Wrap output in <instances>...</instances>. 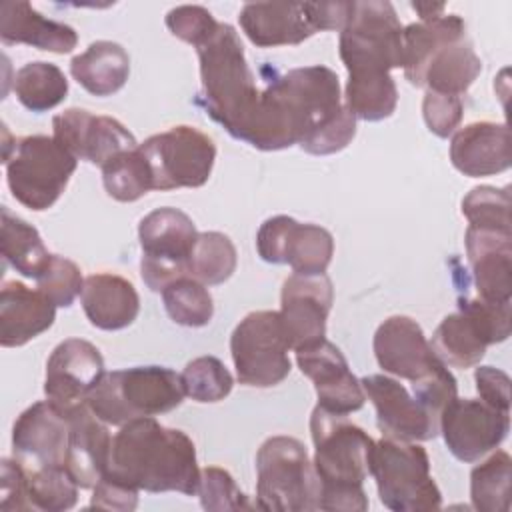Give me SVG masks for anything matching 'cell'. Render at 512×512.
<instances>
[{
    "instance_id": "1",
    "label": "cell",
    "mask_w": 512,
    "mask_h": 512,
    "mask_svg": "<svg viewBox=\"0 0 512 512\" xmlns=\"http://www.w3.org/2000/svg\"><path fill=\"white\" fill-rule=\"evenodd\" d=\"M340 82L326 66H302L268 80L248 138L256 150L274 152L302 144L342 110Z\"/></svg>"
},
{
    "instance_id": "2",
    "label": "cell",
    "mask_w": 512,
    "mask_h": 512,
    "mask_svg": "<svg viewBox=\"0 0 512 512\" xmlns=\"http://www.w3.org/2000/svg\"><path fill=\"white\" fill-rule=\"evenodd\" d=\"M106 474L144 492H180L196 496L200 468L192 438L140 416L120 426L110 446Z\"/></svg>"
},
{
    "instance_id": "3",
    "label": "cell",
    "mask_w": 512,
    "mask_h": 512,
    "mask_svg": "<svg viewBox=\"0 0 512 512\" xmlns=\"http://www.w3.org/2000/svg\"><path fill=\"white\" fill-rule=\"evenodd\" d=\"M310 436L312 464L320 480L318 510H368L364 480L370 476L372 436L344 414L328 412L318 404L310 416Z\"/></svg>"
},
{
    "instance_id": "4",
    "label": "cell",
    "mask_w": 512,
    "mask_h": 512,
    "mask_svg": "<svg viewBox=\"0 0 512 512\" xmlns=\"http://www.w3.org/2000/svg\"><path fill=\"white\" fill-rule=\"evenodd\" d=\"M196 52L202 80L198 102L232 138L244 142L256 118L262 90L246 62L238 32L220 22L218 30Z\"/></svg>"
},
{
    "instance_id": "5",
    "label": "cell",
    "mask_w": 512,
    "mask_h": 512,
    "mask_svg": "<svg viewBox=\"0 0 512 512\" xmlns=\"http://www.w3.org/2000/svg\"><path fill=\"white\" fill-rule=\"evenodd\" d=\"M184 396L182 378L172 368L134 366L104 372L86 396V404L102 422L122 426L140 416L172 412Z\"/></svg>"
},
{
    "instance_id": "6",
    "label": "cell",
    "mask_w": 512,
    "mask_h": 512,
    "mask_svg": "<svg viewBox=\"0 0 512 512\" xmlns=\"http://www.w3.org/2000/svg\"><path fill=\"white\" fill-rule=\"evenodd\" d=\"M320 480L306 446L292 436H270L256 452V508L318 510Z\"/></svg>"
},
{
    "instance_id": "7",
    "label": "cell",
    "mask_w": 512,
    "mask_h": 512,
    "mask_svg": "<svg viewBox=\"0 0 512 512\" xmlns=\"http://www.w3.org/2000/svg\"><path fill=\"white\" fill-rule=\"evenodd\" d=\"M6 182L12 196L34 212L48 210L66 190L78 158L54 136L32 134L4 142Z\"/></svg>"
},
{
    "instance_id": "8",
    "label": "cell",
    "mask_w": 512,
    "mask_h": 512,
    "mask_svg": "<svg viewBox=\"0 0 512 512\" xmlns=\"http://www.w3.org/2000/svg\"><path fill=\"white\" fill-rule=\"evenodd\" d=\"M370 476L388 510L428 512L442 506L440 488L430 476L428 452L412 440L384 436L374 442Z\"/></svg>"
},
{
    "instance_id": "9",
    "label": "cell",
    "mask_w": 512,
    "mask_h": 512,
    "mask_svg": "<svg viewBox=\"0 0 512 512\" xmlns=\"http://www.w3.org/2000/svg\"><path fill=\"white\" fill-rule=\"evenodd\" d=\"M402 30L396 10L386 0L354 2L340 30L338 52L348 76L390 74L402 68Z\"/></svg>"
},
{
    "instance_id": "10",
    "label": "cell",
    "mask_w": 512,
    "mask_h": 512,
    "mask_svg": "<svg viewBox=\"0 0 512 512\" xmlns=\"http://www.w3.org/2000/svg\"><path fill=\"white\" fill-rule=\"evenodd\" d=\"M152 176V190L200 188L208 182L214 160V140L194 126H172L140 144Z\"/></svg>"
},
{
    "instance_id": "11",
    "label": "cell",
    "mask_w": 512,
    "mask_h": 512,
    "mask_svg": "<svg viewBox=\"0 0 512 512\" xmlns=\"http://www.w3.org/2000/svg\"><path fill=\"white\" fill-rule=\"evenodd\" d=\"M288 338L278 310L246 314L230 336V354L236 378L244 386L272 388L292 370Z\"/></svg>"
},
{
    "instance_id": "12",
    "label": "cell",
    "mask_w": 512,
    "mask_h": 512,
    "mask_svg": "<svg viewBox=\"0 0 512 512\" xmlns=\"http://www.w3.org/2000/svg\"><path fill=\"white\" fill-rule=\"evenodd\" d=\"M196 238L198 230L192 218L172 206L156 208L140 220V274L152 292H162L170 282L188 276Z\"/></svg>"
},
{
    "instance_id": "13",
    "label": "cell",
    "mask_w": 512,
    "mask_h": 512,
    "mask_svg": "<svg viewBox=\"0 0 512 512\" xmlns=\"http://www.w3.org/2000/svg\"><path fill=\"white\" fill-rule=\"evenodd\" d=\"M256 250L264 262L288 264L296 274H326L334 256V238L318 224H302L278 214L258 228Z\"/></svg>"
},
{
    "instance_id": "14",
    "label": "cell",
    "mask_w": 512,
    "mask_h": 512,
    "mask_svg": "<svg viewBox=\"0 0 512 512\" xmlns=\"http://www.w3.org/2000/svg\"><path fill=\"white\" fill-rule=\"evenodd\" d=\"M510 430V412H502L480 398H454L440 414L438 434L460 462H478L496 450Z\"/></svg>"
},
{
    "instance_id": "15",
    "label": "cell",
    "mask_w": 512,
    "mask_h": 512,
    "mask_svg": "<svg viewBox=\"0 0 512 512\" xmlns=\"http://www.w3.org/2000/svg\"><path fill=\"white\" fill-rule=\"evenodd\" d=\"M334 288L326 274H292L282 284L280 320L290 350H300L326 338Z\"/></svg>"
},
{
    "instance_id": "16",
    "label": "cell",
    "mask_w": 512,
    "mask_h": 512,
    "mask_svg": "<svg viewBox=\"0 0 512 512\" xmlns=\"http://www.w3.org/2000/svg\"><path fill=\"white\" fill-rule=\"evenodd\" d=\"M52 136L78 160L104 166L120 152L138 146L134 134L112 116L68 108L52 118Z\"/></svg>"
},
{
    "instance_id": "17",
    "label": "cell",
    "mask_w": 512,
    "mask_h": 512,
    "mask_svg": "<svg viewBox=\"0 0 512 512\" xmlns=\"http://www.w3.org/2000/svg\"><path fill=\"white\" fill-rule=\"evenodd\" d=\"M296 364L314 384L318 406L334 414H352L366 402L360 380L352 374L344 354L330 340L296 350Z\"/></svg>"
},
{
    "instance_id": "18",
    "label": "cell",
    "mask_w": 512,
    "mask_h": 512,
    "mask_svg": "<svg viewBox=\"0 0 512 512\" xmlns=\"http://www.w3.org/2000/svg\"><path fill=\"white\" fill-rule=\"evenodd\" d=\"M104 372V358L92 342L68 338L48 356L44 394L62 410H70L86 402Z\"/></svg>"
},
{
    "instance_id": "19",
    "label": "cell",
    "mask_w": 512,
    "mask_h": 512,
    "mask_svg": "<svg viewBox=\"0 0 512 512\" xmlns=\"http://www.w3.org/2000/svg\"><path fill=\"white\" fill-rule=\"evenodd\" d=\"M68 432V410H62L48 398L34 402L14 422V458L20 460L26 468L64 466Z\"/></svg>"
},
{
    "instance_id": "20",
    "label": "cell",
    "mask_w": 512,
    "mask_h": 512,
    "mask_svg": "<svg viewBox=\"0 0 512 512\" xmlns=\"http://www.w3.org/2000/svg\"><path fill=\"white\" fill-rule=\"evenodd\" d=\"M360 384L366 398L376 408V422L382 436L412 442L438 436V424L398 380L384 374H370L364 376Z\"/></svg>"
},
{
    "instance_id": "21",
    "label": "cell",
    "mask_w": 512,
    "mask_h": 512,
    "mask_svg": "<svg viewBox=\"0 0 512 512\" xmlns=\"http://www.w3.org/2000/svg\"><path fill=\"white\" fill-rule=\"evenodd\" d=\"M372 348L384 372L410 382L420 380L442 364L420 324L410 316L386 318L374 334Z\"/></svg>"
},
{
    "instance_id": "22",
    "label": "cell",
    "mask_w": 512,
    "mask_h": 512,
    "mask_svg": "<svg viewBox=\"0 0 512 512\" xmlns=\"http://www.w3.org/2000/svg\"><path fill=\"white\" fill-rule=\"evenodd\" d=\"M466 256L478 298L502 304L512 298V232L468 226Z\"/></svg>"
},
{
    "instance_id": "23",
    "label": "cell",
    "mask_w": 512,
    "mask_h": 512,
    "mask_svg": "<svg viewBox=\"0 0 512 512\" xmlns=\"http://www.w3.org/2000/svg\"><path fill=\"white\" fill-rule=\"evenodd\" d=\"M70 432L64 468L80 490H90L102 478L110 460L112 436L88 404H78L68 410Z\"/></svg>"
},
{
    "instance_id": "24",
    "label": "cell",
    "mask_w": 512,
    "mask_h": 512,
    "mask_svg": "<svg viewBox=\"0 0 512 512\" xmlns=\"http://www.w3.org/2000/svg\"><path fill=\"white\" fill-rule=\"evenodd\" d=\"M452 166L470 178L494 176L510 168V128L496 122H472L450 140Z\"/></svg>"
},
{
    "instance_id": "25",
    "label": "cell",
    "mask_w": 512,
    "mask_h": 512,
    "mask_svg": "<svg viewBox=\"0 0 512 512\" xmlns=\"http://www.w3.org/2000/svg\"><path fill=\"white\" fill-rule=\"evenodd\" d=\"M238 20L246 38L258 48L296 46L316 34L306 2H248Z\"/></svg>"
},
{
    "instance_id": "26",
    "label": "cell",
    "mask_w": 512,
    "mask_h": 512,
    "mask_svg": "<svg viewBox=\"0 0 512 512\" xmlns=\"http://www.w3.org/2000/svg\"><path fill=\"white\" fill-rule=\"evenodd\" d=\"M56 320L54 302L38 288L6 280L0 290V344L18 348L46 332Z\"/></svg>"
},
{
    "instance_id": "27",
    "label": "cell",
    "mask_w": 512,
    "mask_h": 512,
    "mask_svg": "<svg viewBox=\"0 0 512 512\" xmlns=\"http://www.w3.org/2000/svg\"><path fill=\"white\" fill-rule=\"evenodd\" d=\"M0 40L6 46L28 44L38 50L68 54L78 44V34L64 22L50 20L24 0L0 4Z\"/></svg>"
},
{
    "instance_id": "28",
    "label": "cell",
    "mask_w": 512,
    "mask_h": 512,
    "mask_svg": "<svg viewBox=\"0 0 512 512\" xmlns=\"http://www.w3.org/2000/svg\"><path fill=\"white\" fill-rule=\"evenodd\" d=\"M80 302L90 324L106 332L130 326L140 312V298L134 284L110 272L86 276Z\"/></svg>"
},
{
    "instance_id": "29",
    "label": "cell",
    "mask_w": 512,
    "mask_h": 512,
    "mask_svg": "<svg viewBox=\"0 0 512 512\" xmlns=\"http://www.w3.org/2000/svg\"><path fill=\"white\" fill-rule=\"evenodd\" d=\"M466 36V24L458 14H440L420 20L402 30V70L406 80L420 88L432 56L446 44Z\"/></svg>"
},
{
    "instance_id": "30",
    "label": "cell",
    "mask_w": 512,
    "mask_h": 512,
    "mask_svg": "<svg viewBox=\"0 0 512 512\" xmlns=\"http://www.w3.org/2000/svg\"><path fill=\"white\" fill-rule=\"evenodd\" d=\"M70 74L88 94L112 96L130 76V56L118 42L96 40L70 60Z\"/></svg>"
},
{
    "instance_id": "31",
    "label": "cell",
    "mask_w": 512,
    "mask_h": 512,
    "mask_svg": "<svg viewBox=\"0 0 512 512\" xmlns=\"http://www.w3.org/2000/svg\"><path fill=\"white\" fill-rule=\"evenodd\" d=\"M482 72V60L474 52L468 36L442 46L424 72L426 90L460 96L474 84Z\"/></svg>"
},
{
    "instance_id": "32",
    "label": "cell",
    "mask_w": 512,
    "mask_h": 512,
    "mask_svg": "<svg viewBox=\"0 0 512 512\" xmlns=\"http://www.w3.org/2000/svg\"><path fill=\"white\" fill-rule=\"evenodd\" d=\"M430 346L446 366L466 370L480 364L490 344L480 326L466 312L458 310L442 318Z\"/></svg>"
},
{
    "instance_id": "33",
    "label": "cell",
    "mask_w": 512,
    "mask_h": 512,
    "mask_svg": "<svg viewBox=\"0 0 512 512\" xmlns=\"http://www.w3.org/2000/svg\"><path fill=\"white\" fill-rule=\"evenodd\" d=\"M0 230L4 262L10 264L18 274L38 280L48 270L54 256L44 246L38 230L12 214L6 206H2Z\"/></svg>"
},
{
    "instance_id": "34",
    "label": "cell",
    "mask_w": 512,
    "mask_h": 512,
    "mask_svg": "<svg viewBox=\"0 0 512 512\" xmlns=\"http://www.w3.org/2000/svg\"><path fill=\"white\" fill-rule=\"evenodd\" d=\"M12 88L26 110L40 114L64 102L68 94V80L56 64L36 60L24 64L14 74Z\"/></svg>"
},
{
    "instance_id": "35",
    "label": "cell",
    "mask_w": 512,
    "mask_h": 512,
    "mask_svg": "<svg viewBox=\"0 0 512 512\" xmlns=\"http://www.w3.org/2000/svg\"><path fill=\"white\" fill-rule=\"evenodd\" d=\"M512 458L506 450L492 452L470 472V502L478 512H508Z\"/></svg>"
},
{
    "instance_id": "36",
    "label": "cell",
    "mask_w": 512,
    "mask_h": 512,
    "mask_svg": "<svg viewBox=\"0 0 512 512\" xmlns=\"http://www.w3.org/2000/svg\"><path fill=\"white\" fill-rule=\"evenodd\" d=\"M344 104L358 120L378 122L390 118L398 104V88L390 74L348 76Z\"/></svg>"
},
{
    "instance_id": "37",
    "label": "cell",
    "mask_w": 512,
    "mask_h": 512,
    "mask_svg": "<svg viewBox=\"0 0 512 512\" xmlns=\"http://www.w3.org/2000/svg\"><path fill=\"white\" fill-rule=\"evenodd\" d=\"M238 252L234 242L216 230L198 232L192 256L188 260V276L204 286L224 284L236 270Z\"/></svg>"
},
{
    "instance_id": "38",
    "label": "cell",
    "mask_w": 512,
    "mask_h": 512,
    "mask_svg": "<svg viewBox=\"0 0 512 512\" xmlns=\"http://www.w3.org/2000/svg\"><path fill=\"white\" fill-rule=\"evenodd\" d=\"M106 194L118 202H136L152 190V176L140 144L120 152L102 166Z\"/></svg>"
},
{
    "instance_id": "39",
    "label": "cell",
    "mask_w": 512,
    "mask_h": 512,
    "mask_svg": "<svg viewBox=\"0 0 512 512\" xmlns=\"http://www.w3.org/2000/svg\"><path fill=\"white\" fill-rule=\"evenodd\" d=\"M26 490L30 510L64 512L74 508L80 488L64 466H40L26 468Z\"/></svg>"
},
{
    "instance_id": "40",
    "label": "cell",
    "mask_w": 512,
    "mask_h": 512,
    "mask_svg": "<svg viewBox=\"0 0 512 512\" xmlns=\"http://www.w3.org/2000/svg\"><path fill=\"white\" fill-rule=\"evenodd\" d=\"M162 302L170 320L186 328H202L214 316L210 290L190 276L170 282L162 290Z\"/></svg>"
},
{
    "instance_id": "41",
    "label": "cell",
    "mask_w": 512,
    "mask_h": 512,
    "mask_svg": "<svg viewBox=\"0 0 512 512\" xmlns=\"http://www.w3.org/2000/svg\"><path fill=\"white\" fill-rule=\"evenodd\" d=\"M180 378L186 396L202 404L224 400L234 386L230 370L216 356H198L190 360Z\"/></svg>"
},
{
    "instance_id": "42",
    "label": "cell",
    "mask_w": 512,
    "mask_h": 512,
    "mask_svg": "<svg viewBox=\"0 0 512 512\" xmlns=\"http://www.w3.org/2000/svg\"><path fill=\"white\" fill-rule=\"evenodd\" d=\"M510 188L476 186L462 200V214L474 228L512 232Z\"/></svg>"
},
{
    "instance_id": "43",
    "label": "cell",
    "mask_w": 512,
    "mask_h": 512,
    "mask_svg": "<svg viewBox=\"0 0 512 512\" xmlns=\"http://www.w3.org/2000/svg\"><path fill=\"white\" fill-rule=\"evenodd\" d=\"M204 510H244L256 508L248 496L236 486L232 474L220 466H206L200 470L198 492Z\"/></svg>"
},
{
    "instance_id": "44",
    "label": "cell",
    "mask_w": 512,
    "mask_h": 512,
    "mask_svg": "<svg viewBox=\"0 0 512 512\" xmlns=\"http://www.w3.org/2000/svg\"><path fill=\"white\" fill-rule=\"evenodd\" d=\"M36 288L48 296L56 308H68L76 296L82 294L84 278L72 260L54 254L48 270L36 280Z\"/></svg>"
},
{
    "instance_id": "45",
    "label": "cell",
    "mask_w": 512,
    "mask_h": 512,
    "mask_svg": "<svg viewBox=\"0 0 512 512\" xmlns=\"http://www.w3.org/2000/svg\"><path fill=\"white\" fill-rule=\"evenodd\" d=\"M412 396L438 424L442 410L458 396V384L448 366L442 362L432 372L412 382Z\"/></svg>"
},
{
    "instance_id": "46",
    "label": "cell",
    "mask_w": 512,
    "mask_h": 512,
    "mask_svg": "<svg viewBox=\"0 0 512 512\" xmlns=\"http://www.w3.org/2000/svg\"><path fill=\"white\" fill-rule=\"evenodd\" d=\"M218 24L220 22H216L210 10L196 4L176 6L166 14L168 30L194 48L202 46L218 30Z\"/></svg>"
},
{
    "instance_id": "47",
    "label": "cell",
    "mask_w": 512,
    "mask_h": 512,
    "mask_svg": "<svg viewBox=\"0 0 512 512\" xmlns=\"http://www.w3.org/2000/svg\"><path fill=\"white\" fill-rule=\"evenodd\" d=\"M354 136H356V118L350 114V110L344 104L340 114L332 118L328 124H324L322 128H318L312 136H308L300 144V148L314 156L336 154L344 150Z\"/></svg>"
},
{
    "instance_id": "48",
    "label": "cell",
    "mask_w": 512,
    "mask_h": 512,
    "mask_svg": "<svg viewBox=\"0 0 512 512\" xmlns=\"http://www.w3.org/2000/svg\"><path fill=\"white\" fill-rule=\"evenodd\" d=\"M458 310L466 312L480 326L488 344L504 342L510 336V302L492 304L480 298H460Z\"/></svg>"
},
{
    "instance_id": "49",
    "label": "cell",
    "mask_w": 512,
    "mask_h": 512,
    "mask_svg": "<svg viewBox=\"0 0 512 512\" xmlns=\"http://www.w3.org/2000/svg\"><path fill=\"white\" fill-rule=\"evenodd\" d=\"M462 112H464V104L460 96L426 90L422 100V116L428 130L438 138H448L456 132L462 120Z\"/></svg>"
},
{
    "instance_id": "50",
    "label": "cell",
    "mask_w": 512,
    "mask_h": 512,
    "mask_svg": "<svg viewBox=\"0 0 512 512\" xmlns=\"http://www.w3.org/2000/svg\"><path fill=\"white\" fill-rule=\"evenodd\" d=\"M138 492H140L138 488L104 472L102 478L92 488V498L88 508L132 512L138 506Z\"/></svg>"
},
{
    "instance_id": "51",
    "label": "cell",
    "mask_w": 512,
    "mask_h": 512,
    "mask_svg": "<svg viewBox=\"0 0 512 512\" xmlns=\"http://www.w3.org/2000/svg\"><path fill=\"white\" fill-rule=\"evenodd\" d=\"M0 510H30L26 490V468L16 458H2L0 462Z\"/></svg>"
},
{
    "instance_id": "52",
    "label": "cell",
    "mask_w": 512,
    "mask_h": 512,
    "mask_svg": "<svg viewBox=\"0 0 512 512\" xmlns=\"http://www.w3.org/2000/svg\"><path fill=\"white\" fill-rule=\"evenodd\" d=\"M476 390L482 402L496 410L510 412V376L494 366H478L474 370Z\"/></svg>"
},
{
    "instance_id": "53",
    "label": "cell",
    "mask_w": 512,
    "mask_h": 512,
    "mask_svg": "<svg viewBox=\"0 0 512 512\" xmlns=\"http://www.w3.org/2000/svg\"><path fill=\"white\" fill-rule=\"evenodd\" d=\"M306 8L316 32L342 30L350 16L352 2H306Z\"/></svg>"
},
{
    "instance_id": "54",
    "label": "cell",
    "mask_w": 512,
    "mask_h": 512,
    "mask_svg": "<svg viewBox=\"0 0 512 512\" xmlns=\"http://www.w3.org/2000/svg\"><path fill=\"white\" fill-rule=\"evenodd\" d=\"M412 8L420 14L422 20L436 18L444 12V4H430V2H412Z\"/></svg>"
}]
</instances>
